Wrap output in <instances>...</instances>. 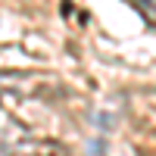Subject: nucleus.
<instances>
[{"label": "nucleus", "instance_id": "obj_3", "mask_svg": "<svg viewBox=\"0 0 156 156\" xmlns=\"http://www.w3.org/2000/svg\"><path fill=\"white\" fill-rule=\"evenodd\" d=\"M0 103H3V100H0Z\"/></svg>", "mask_w": 156, "mask_h": 156}, {"label": "nucleus", "instance_id": "obj_2", "mask_svg": "<svg viewBox=\"0 0 156 156\" xmlns=\"http://www.w3.org/2000/svg\"><path fill=\"white\" fill-rule=\"evenodd\" d=\"M134 6L144 12V19L150 25H156V0H134Z\"/></svg>", "mask_w": 156, "mask_h": 156}, {"label": "nucleus", "instance_id": "obj_1", "mask_svg": "<svg viewBox=\"0 0 156 156\" xmlns=\"http://www.w3.org/2000/svg\"><path fill=\"white\" fill-rule=\"evenodd\" d=\"M59 144H28L25 150H19L16 156H59Z\"/></svg>", "mask_w": 156, "mask_h": 156}]
</instances>
